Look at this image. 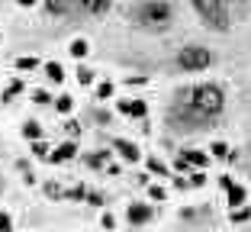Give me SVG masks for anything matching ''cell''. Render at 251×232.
I'll return each instance as SVG.
<instances>
[{"mask_svg":"<svg viewBox=\"0 0 251 232\" xmlns=\"http://www.w3.org/2000/svg\"><path fill=\"white\" fill-rule=\"evenodd\" d=\"M174 110H187L190 116H200V120H216V116L226 110V90H222L219 84H213V81L197 84V87H187V90H177Z\"/></svg>","mask_w":251,"mask_h":232,"instance_id":"1","label":"cell"},{"mask_svg":"<svg viewBox=\"0 0 251 232\" xmlns=\"http://www.w3.org/2000/svg\"><path fill=\"white\" fill-rule=\"evenodd\" d=\"M129 16L148 32H164V29H171V23H174V3H171V0H139V3L129 10Z\"/></svg>","mask_w":251,"mask_h":232,"instance_id":"2","label":"cell"},{"mask_svg":"<svg viewBox=\"0 0 251 232\" xmlns=\"http://www.w3.org/2000/svg\"><path fill=\"white\" fill-rule=\"evenodd\" d=\"M193 10L200 13L203 26L216 32H229L232 29V10H229V0H190Z\"/></svg>","mask_w":251,"mask_h":232,"instance_id":"3","label":"cell"},{"mask_svg":"<svg viewBox=\"0 0 251 232\" xmlns=\"http://www.w3.org/2000/svg\"><path fill=\"white\" fill-rule=\"evenodd\" d=\"M216 55L209 52L206 45H184L177 52V68L180 71H206V68H213Z\"/></svg>","mask_w":251,"mask_h":232,"instance_id":"4","label":"cell"},{"mask_svg":"<svg viewBox=\"0 0 251 232\" xmlns=\"http://www.w3.org/2000/svg\"><path fill=\"white\" fill-rule=\"evenodd\" d=\"M126 219H129V223L132 226H148L151 223V219H155V210H151V203H129V206H126Z\"/></svg>","mask_w":251,"mask_h":232,"instance_id":"5","label":"cell"},{"mask_svg":"<svg viewBox=\"0 0 251 232\" xmlns=\"http://www.w3.org/2000/svg\"><path fill=\"white\" fill-rule=\"evenodd\" d=\"M113 152H116L123 161H129V165H139L142 161V149L135 142H129V139H113Z\"/></svg>","mask_w":251,"mask_h":232,"instance_id":"6","label":"cell"},{"mask_svg":"<svg viewBox=\"0 0 251 232\" xmlns=\"http://www.w3.org/2000/svg\"><path fill=\"white\" fill-rule=\"evenodd\" d=\"M71 158H77V142H74V139H68V142L55 145V149L49 152V161H52V165H65Z\"/></svg>","mask_w":251,"mask_h":232,"instance_id":"7","label":"cell"},{"mask_svg":"<svg viewBox=\"0 0 251 232\" xmlns=\"http://www.w3.org/2000/svg\"><path fill=\"white\" fill-rule=\"evenodd\" d=\"M119 113L132 116V120H145L148 116V103L145 100H119Z\"/></svg>","mask_w":251,"mask_h":232,"instance_id":"8","label":"cell"},{"mask_svg":"<svg viewBox=\"0 0 251 232\" xmlns=\"http://www.w3.org/2000/svg\"><path fill=\"white\" fill-rule=\"evenodd\" d=\"M180 158H184L193 171H203V168L209 165V155L206 152H197V149H180Z\"/></svg>","mask_w":251,"mask_h":232,"instance_id":"9","label":"cell"},{"mask_svg":"<svg viewBox=\"0 0 251 232\" xmlns=\"http://www.w3.org/2000/svg\"><path fill=\"white\" fill-rule=\"evenodd\" d=\"M113 0H77V10H84V13L90 16H103L106 10H110Z\"/></svg>","mask_w":251,"mask_h":232,"instance_id":"10","label":"cell"},{"mask_svg":"<svg viewBox=\"0 0 251 232\" xmlns=\"http://www.w3.org/2000/svg\"><path fill=\"white\" fill-rule=\"evenodd\" d=\"M145 168H148V174H155V178H171V174H174V171H171V168L164 165V161H161L158 155L145 158Z\"/></svg>","mask_w":251,"mask_h":232,"instance_id":"11","label":"cell"},{"mask_svg":"<svg viewBox=\"0 0 251 232\" xmlns=\"http://www.w3.org/2000/svg\"><path fill=\"white\" fill-rule=\"evenodd\" d=\"M226 194H229V210H238V206H245V200H248V190H245L242 184H232Z\"/></svg>","mask_w":251,"mask_h":232,"instance_id":"12","label":"cell"},{"mask_svg":"<svg viewBox=\"0 0 251 232\" xmlns=\"http://www.w3.org/2000/svg\"><path fill=\"white\" fill-rule=\"evenodd\" d=\"M84 161H87L90 168H97V171H106V165H110V149L94 152V155H84Z\"/></svg>","mask_w":251,"mask_h":232,"instance_id":"13","label":"cell"},{"mask_svg":"<svg viewBox=\"0 0 251 232\" xmlns=\"http://www.w3.org/2000/svg\"><path fill=\"white\" fill-rule=\"evenodd\" d=\"M23 90H26V84H23L20 77H13V81H10L7 87H3V94H0V100H3V103H10V100H16V97H20Z\"/></svg>","mask_w":251,"mask_h":232,"instance_id":"14","label":"cell"},{"mask_svg":"<svg viewBox=\"0 0 251 232\" xmlns=\"http://www.w3.org/2000/svg\"><path fill=\"white\" fill-rule=\"evenodd\" d=\"M45 13L49 16H68L71 13V3L68 0H45Z\"/></svg>","mask_w":251,"mask_h":232,"instance_id":"15","label":"cell"},{"mask_svg":"<svg viewBox=\"0 0 251 232\" xmlns=\"http://www.w3.org/2000/svg\"><path fill=\"white\" fill-rule=\"evenodd\" d=\"M20 132H23V139H26V142H39V139H42V126H39L36 120H26Z\"/></svg>","mask_w":251,"mask_h":232,"instance_id":"16","label":"cell"},{"mask_svg":"<svg viewBox=\"0 0 251 232\" xmlns=\"http://www.w3.org/2000/svg\"><path fill=\"white\" fill-rule=\"evenodd\" d=\"M42 68H45V77H49L52 84H61V81H65V68H61L58 61H45Z\"/></svg>","mask_w":251,"mask_h":232,"instance_id":"17","label":"cell"},{"mask_svg":"<svg viewBox=\"0 0 251 232\" xmlns=\"http://www.w3.org/2000/svg\"><path fill=\"white\" fill-rule=\"evenodd\" d=\"M16 71H36V68H42V61L36 58V55H20V58L13 61Z\"/></svg>","mask_w":251,"mask_h":232,"instance_id":"18","label":"cell"},{"mask_svg":"<svg viewBox=\"0 0 251 232\" xmlns=\"http://www.w3.org/2000/svg\"><path fill=\"white\" fill-rule=\"evenodd\" d=\"M42 190H45V197H49V200H65V187H61L58 180H45Z\"/></svg>","mask_w":251,"mask_h":232,"instance_id":"19","label":"cell"},{"mask_svg":"<svg viewBox=\"0 0 251 232\" xmlns=\"http://www.w3.org/2000/svg\"><path fill=\"white\" fill-rule=\"evenodd\" d=\"M52 106L61 113V116H68V113L74 110V100H71V94H58V97L52 100Z\"/></svg>","mask_w":251,"mask_h":232,"instance_id":"20","label":"cell"},{"mask_svg":"<svg viewBox=\"0 0 251 232\" xmlns=\"http://www.w3.org/2000/svg\"><path fill=\"white\" fill-rule=\"evenodd\" d=\"M113 94H116V84H113V81H100V84H97V90H94L97 100H110Z\"/></svg>","mask_w":251,"mask_h":232,"instance_id":"21","label":"cell"},{"mask_svg":"<svg viewBox=\"0 0 251 232\" xmlns=\"http://www.w3.org/2000/svg\"><path fill=\"white\" fill-rule=\"evenodd\" d=\"M29 149H32V158H45V161H49V152H52V145L45 142V139H39V142H29Z\"/></svg>","mask_w":251,"mask_h":232,"instance_id":"22","label":"cell"},{"mask_svg":"<svg viewBox=\"0 0 251 232\" xmlns=\"http://www.w3.org/2000/svg\"><path fill=\"white\" fill-rule=\"evenodd\" d=\"M87 52H90L87 39H74V42H71V55H74V58H87Z\"/></svg>","mask_w":251,"mask_h":232,"instance_id":"23","label":"cell"},{"mask_svg":"<svg viewBox=\"0 0 251 232\" xmlns=\"http://www.w3.org/2000/svg\"><path fill=\"white\" fill-rule=\"evenodd\" d=\"M84 203H90V206H97V210H103V206H106V197L100 194V190H87Z\"/></svg>","mask_w":251,"mask_h":232,"instance_id":"24","label":"cell"},{"mask_svg":"<svg viewBox=\"0 0 251 232\" xmlns=\"http://www.w3.org/2000/svg\"><path fill=\"white\" fill-rule=\"evenodd\" d=\"M52 94H49V90H45V87H36V90H32V103H39V106H49V103H52Z\"/></svg>","mask_w":251,"mask_h":232,"instance_id":"25","label":"cell"},{"mask_svg":"<svg viewBox=\"0 0 251 232\" xmlns=\"http://www.w3.org/2000/svg\"><path fill=\"white\" fill-rule=\"evenodd\" d=\"M164 197H168V187H164V184H148V200L161 203Z\"/></svg>","mask_w":251,"mask_h":232,"instance_id":"26","label":"cell"},{"mask_svg":"<svg viewBox=\"0 0 251 232\" xmlns=\"http://www.w3.org/2000/svg\"><path fill=\"white\" fill-rule=\"evenodd\" d=\"M74 75H77V84H84V87H87V84H94V71H90V68L77 65V71H74Z\"/></svg>","mask_w":251,"mask_h":232,"instance_id":"27","label":"cell"},{"mask_svg":"<svg viewBox=\"0 0 251 232\" xmlns=\"http://www.w3.org/2000/svg\"><path fill=\"white\" fill-rule=\"evenodd\" d=\"M84 197H87V187H84V184H77V187L65 190V200H84Z\"/></svg>","mask_w":251,"mask_h":232,"instance_id":"28","label":"cell"},{"mask_svg":"<svg viewBox=\"0 0 251 232\" xmlns=\"http://www.w3.org/2000/svg\"><path fill=\"white\" fill-rule=\"evenodd\" d=\"M100 229H103V232H113V229H116V216H113L110 210L100 216Z\"/></svg>","mask_w":251,"mask_h":232,"instance_id":"29","label":"cell"},{"mask_svg":"<svg viewBox=\"0 0 251 232\" xmlns=\"http://www.w3.org/2000/svg\"><path fill=\"white\" fill-rule=\"evenodd\" d=\"M232 223H245V219H251V206H238V210H232Z\"/></svg>","mask_w":251,"mask_h":232,"instance_id":"30","label":"cell"},{"mask_svg":"<svg viewBox=\"0 0 251 232\" xmlns=\"http://www.w3.org/2000/svg\"><path fill=\"white\" fill-rule=\"evenodd\" d=\"M206 184V174L203 171H190V178H187V187H203Z\"/></svg>","mask_w":251,"mask_h":232,"instance_id":"31","label":"cell"},{"mask_svg":"<svg viewBox=\"0 0 251 232\" xmlns=\"http://www.w3.org/2000/svg\"><path fill=\"white\" fill-rule=\"evenodd\" d=\"M0 232H13V216L7 210H0Z\"/></svg>","mask_w":251,"mask_h":232,"instance_id":"32","label":"cell"},{"mask_svg":"<svg viewBox=\"0 0 251 232\" xmlns=\"http://www.w3.org/2000/svg\"><path fill=\"white\" fill-rule=\"evenodd\" d=\"M213 155H216V158H226V155H229V142L216 139V142H213Z\"/></svg>","mask_w":251,"mask_h":232,"instance_id":"33","label":"cell"},{"mask_svg":"<svg viewBox=\"0 0 251 232\" xmlns=\"http://www.w3.org/2000/svg\"><path fill=\"white\" fill-rule=\"evenodd\" d=\"M174 171H177V174H190L193 168H190V165H187V161H184V158L177 155V158H174Z\"/></svg>","mask_w":251,"mask_h":232,"instance_id":"34","label":"cell"},{"mask_svg":"<svg viewBox=\"0 0 251 232\" xmlns=\"http://www.w3.org/2000/svg\"><path fill=\"white\" fill-rule=\"evenodd\" d=\"M110 120H113V116H110L106 110H100V113H97V123H100V126H110Z\"/></svg>","mask_w":251,"mask_h":232,"instance_id":"35","label":"cell"},{"mask_svg":"<svg viewBox=\"0 0 251 232\" xmlns=\"http://www.w3.org/2000/svg\"><path fill=\"white\" fill-rule=\"evenodd\" d=\"M232 184H235V180H232V178H229V174H222V178H219V187H222V190H229V187H232Z\"/></svg>","mask_w":251,"mask_h":232,"instance_id":"36","label":"cell"},{"mask_svg":"<svg viewBox=\"0 0 251 232\" xmlns=\"http://www.w3.org/2000/svg\"><path fill=\"white\" fill-rule=\"evenodd\" d=\"M123 171V168H119V161H110V165H106V171L103 174H119Z\"/></svg>","mask_w":251,"mask_h":232,"instance_id":"37","label":"cell"},{"mask_svg":"<svg viewBox=\"0 0 251 232\" xmlns=\"http://www.w3.org/2000/svg\"><path fill=\"white\" fill-rule=\"evenodd\" d=\"M126 84H129V87H142V84H145V77H126Z\"/></svg>","mask_w":251,"mask_h":232,"instance_id":"38","label":"cell"},{"mask_svg":"<svg viewBox=\"0 0 251 232\" xmlns=\"http://www.w3.org/2000/svg\"><path fill=\"white\" fill-rule=\"evenodd\" d=\"M16 3H20V7H26V10H32L39 3V0H16Z\"/></svg>","mask_w":251,"mask_h":232,"instance_id":"39","label":"cell"},{"mask_svg":"<svg viewBox=\"0 0 251 232\" xmlns=\"http://www.w3.org/2000/svg\"><path fill=\"white\" fill-rule=\"evenodd\" d=\"M0 42H3V39H0Z\"/></svg>","mask_w":251,"mask_h":232,"instance_id":"40","label":"cell"}]
</instances>
